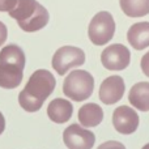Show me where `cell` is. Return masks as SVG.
<instances>
[{
    "label": "cell",
    "mask_w": 149,
    "mask_h": 149,
    "mask_svg": "<svg viewBox=\"0 0 149 149\" xmlns=\"http://www.w3.org/2000/svg\"><path fill=\"white\" fill-rule=\"evenodd\" d=\"M56 80L50 71L37 70L18 94V103L28 113H36L41 110L43 102L54 92Z\"/></svg>",
    "instance_id": "1"
},
{
    "label": "cell",
    "mask_w": 149,
    "mask_h": 149,
    "mask_svg": "<svg viewBox=\"0 0 149 149\" xmlns=\"http://www.w3.org/2000/svg\"><path fill=\"white\" fill-rule=\"evenodd\" d=\"M26 58L17 45H8L0 51V88L15 89L24 77Z\"/></svg>",
    "instance_id": "2"
},
{
    "label": "cell",
    "mask_w": 149,
    "mask_h": 149,
    "mask_svg": "<svg viewBox=\"0 0 149 149\" xmlns=\"http://www.w3.org/2000/svg\"><path fill=\"white\" fill-rule=\"evenodd\" d=\"M8 13L17 21L21 30L26 33L41 30L50 20L49 10L37 0H17L15 8Z\"/></svg>",
    "instance_id": "3"
},
{
    "label": "cell",
    "mask_w": 149,
    "mask_h": 149,
    "mask_svg": "<svg viewBox=\"0 0 149 149\" xmlns=\"http://www.w3.org/2000/svg\"><path fill=\"white\" fill-rule=\"evenodd\" d=\"M94 89V79L88 71L74 70L63 82V93L70 100L81 102L92 95Z\"/></svg>",
    "instance_id": "4"
},
{
    "label": "cell",
    "mask_w": 149,
    "mask_h": 149,
    "mask_svg": "<svg viewBox=\"0 0 149 149\" xmlns=\"http://www.w3.org/2000/svg\"><path fill=\"white\" fill-rule=\"evenodd\" d=\"M115 33V21L110 12H98L88 26V37L95 46L109 43Z\"/></svg>",
    "instance_id": "5"
},
{
    "label": "cell",
    "mask_w": 149,
    "mask_h": 149,
    "mask_svg": "<svg viewBox=\"0 0 149 149\" xmlns=\"http://www.w3.org/2000/svg\"><path fill=\"white\" fill-rule=\"evenodd\" d=\"M85 63V52L80 47L74 46H63L56 50L52 56V68L58 74L64 76L68 70L74 67H80Z\"/></svg>",
    "instance_id": "6"
},
{
    "label": "cell",
    "mask_w": 149,
    "mask_h": 149,
    "mask_svg": "<svg viewBox=\"0 0 149 149\" xmlns=\"http://www.w3.org/2000/svg\"><path fill=\"white\" fill-rule=\"evenodd\" d=\"M102 65L109 71L126 70L131 62V54L126 46L120 43L110 45L101 54Z\"/></svg>",
    "instance_id": "7"
},
{
    "label": "cell",
    "mask_w": 149,
    "mask_h": 149,
    "mask_svg": "<svg viewBox=\"0 0 149 149\" xmlns=\"http://www.w3.org/2000/svg\"><path fill=\"white\" fill-rule=\"evenodd\" d=\"M63 141L68 149H92L95 136L92 131L74 123L64 130Z\"/></svg>",
    "instance_id": "8"
},
{
    "label": "cell",
    "mask_w": 149,
    "mask_h": 149,
    "mask_svg": "<svg viewBox=\"0 0 149 149\" xmlns=\"http://www.w3.org/2000/svg\"><path fill=\"white\" fill-rule=\"evenodd\" d=\"M139 115L128 106H120L114 110L113 124L114 128L122 135H131L139 127Z\"/></svg>",
    "instance_id": "9"
},
{
    "label": "cell",
    "mask_w": 149,
    "mask_h": 149,
    "mask_svg": "<svg viewBox=\"0 0 149 149\" xmlns=\"http://www.w3.org/2000/svg\"><path fill=\"white\" fill-rule=\"evenodd\" d=\"M126 90V85L120 76H110L102 81L98 97L105 105H114L122 100Z\"/></svg>",
    "instance_id": "10"
},
{
    "label": "cell",
    "mask_w": 149,
    "mask_h": 149,
    "mask_svg": "<svg viewBox=\"0 0 149 149\" xmlns=\"http://www.w3.org/2000/svg\"><path fill=\"white\" fill-rule=\"evenodd\" d=\"M73 113V106L68 100L55 98L47 106V115L54 123H65Z\"/></svg>",
    "instance_id": "11"
},
{
    "label": "cell",
    "mask_w": 149,
    "mask_h": 149,
    "mask_svg": "<svg viewBox=\"0 0 149 149\" xmlns=\"http://www.w3.org/2000/svg\"><path fill=\"white\" fill-rule=\"evenodd\" d=\"M127 41L135 50L149 47V22H136L127 31Z\"/></svg>",
    "instance_id": "12"
},
{
    "label": "cell",
    "mask_w": 149,
    "mask_h": 149,
    "mask_svg": "<svg viewBox=\"0 0 149 149\" xmlns=\"http://www.w3.org/2000/svg\"><path fill=\"white\" fill-rule=\"evenodd\" d=\"M77 119H79L80 124L86 128L97 127L103 120V110L97 103H86L80 107Z\"/></svg>",
    "instance_id": "13"
},
{
    "label": "cell",
    "mask_w": 149,
    "mask_h": 149,
    "mask_svg": "<svg viewBox=\"0 0 149 149\" xmlns=\"http://www.w3.org/2000/svg\"><path fill=\"white\" fill-rule=\"evenodd\" d=\"M128 101L135 109L140 111H149V82L141 81L130 89Z\"/></svg>",
    "instance_id": "14"
},
{
    "label": "cell",
    "mask_w": 149,
    "mask_h": 149,
    "mask_svg": "<svg viewBox=\"0 0 149 149\" xmlns=\"http://www.w3.org/2000/svg\"><path fill=\"white\" fill-rule=\"evenodd\" d=\"M119 5L128 17H143L149 15V0H119Z\"/></svg>",
    "instance_id": "15"
},
{
    "label": "cell",
    "mask_w": 149,
    "mask_h": 149,
    "mask_svg": "<svg viewBox=\"0 0 149 149\" xmlns=\"http://www.w3.org/2000/svg\"><path fill=\"white\" fill-rule=\"evenodd\" d=\"M97 149H126L120 141H115V140H110V141H105L101 144Z\"/></svg>",
    "instance_id": "16"
},
{
    "label": "cell",
    "mask_w": 149,
    "mask_h": 149,
    "mask_svg": "<svg viewBox=\"0 0 149 149\" xmlns=\"http://www.w3.org/2000/svg\"><path fill=\"white\" fill-rule=\"evenodd\" d=\"M17 0H0V12H9L13 9Z\"/></svg>",
    "instance_id": "17"
},
{
    "label": "cell",
    "mask_w": 149,
    "mask_h": 149,
    "mask_svg": "<svg viewBox=\"0 0 149 149\" xmlns=\"http://www.w3.org/2000/svg\"><path fill=\"white\" fill-rule=\"evenodd\" d=\"M140 65H141V70H143V72H144V74L149 77V51L141 58Z\"/></svg>",
    "instance_id": "18"
},
{
    "label": "cell",
    "mask_w": 149,
    "mask_h": 149,
    "mask_svg": "<svg viewBox=\"0 0 149 149\" xmlns=\"http://www.w3.org/2000/svg\"><path fill=\"white\" fill-rule=\"evenodd\" d=\"M7 37H8V29H7V26L0 21V47L7 41Z\"/></svg>",
    "instance_id": "19"
},
{
    "label": "cell",
    "mask_w": 149,
    "mask_h": 149,
    "mask_svg": "<svg viewBox=\"0 0 149 149\" xmlns=\"http://www.w3.org/2000/svg\"><path fill=\"white\" fill-rule=\"evenodd\" d=\"M5 130V119H4V115L0 113V135L4 132Z\"/></svg>",
    "instance_id": "20"
},
{
    "label": "cell",
    "mask_w": 149,
    "mask_h": 149,
    "mask_svg": "<svg viewBox=\"0 0 149 149\" xmlns=\"http://www.w3.org/2000/svg\"><path fill=\"white\" fill-rule=\"evenodd\" d=\"M141 149H149V143H148V144H145V145H144V147H143Z\"/></svg>",
    "instance_id": "21"
}]
</instances>
